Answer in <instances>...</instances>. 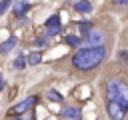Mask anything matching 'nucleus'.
<instances>
[{
	"instance_id": "1",
	"label": "nucleus",
	"mask_w": 128,
	"mask_h": 120,
	"mask_svg": "<svg viewBox=\"0 0 128 120\" xmlns=\"http://www.w3.org/2000/svg\"><path fill=\"white\" fill-rule=\"evenodd\" d=\"M106 112L112 120H124L128 112V84L122 80H108L104 86Z\"/></svg>"
},
{
	"instance_id": "2",
	"label": "nucleus",
	"mask_w": 128,
	"mask_h": 120,
	"mask_svg": "<svg viewBox=\"0 0 128 120\" xmlns=\"http://www.w3.org/2000/svg\"><path fill=\"white\" fill-rule=\"evenodd\" d=\"M106 56V48L102 44L96 46H88V48H80L74 56H72V66L78 70H92L96 68Z\"/></svg>"
},
{
	"instance_id": "3",
	"label": "nucleus",
	"mask_w": 128,
	"mask_h": 120,
	"mask_svg": "<svg viewBox=\"0 0 128 120\" xmlns=\"http://www.w3.org/2000/svg\"><path fill=\"white\" fill-rule=\"evenodd\" d=\"M46 38H50V36H58L60 34V30H62V26H60V16L58 14H52L48 20H46Z\"/></svg>"
},
{
	"instance_id": "4",
	"label": "nucleus",
	"mask_w": 128,
	"mask_h": 120,
	"mask_svg": "<svg viewBox=\"0 0 128 120\" xmlns=\"http://www.w3.org/2000/svg\"><path fill=\"white\" fill-rule=\"evenodd\" d=\"M36 100H38L36 96H28V98H24V100H22L20 104H16V106L12 108V114H16V116H20L22 112H26V110H30V108H32V106L36 104Z\"/></svg>"
},
{
	"instance_id": "5",
	"label": "nucleus",
	"mask_w": 128,
	"mask_h": 120,
	"mask_svg": "<svg viewBox=\"0 0 128 120\" xmlns=\"http://www.w3.org/2000/svg\"><path fill=\"white\" fill-rule=\"evenodd\" d=\"M82 40H84L86 44H90V46H96V44H102L104 34H102V32H88V34L82 36Z\"/></svg>"
},
{
	"instance_id": "6",
	"label": "nucleus",
	"mask_w": 128,
	"mask_h": 120,
	"mask_svg": "<svg viewBox=\"0 0 128 120\" xmlns=\"http://www.w3.org/2000/svg\"><path fill=\"white\" fill-rule=\"evenodd\" d=\"M28 10H30V2H26V0H20V2H16V4L12 6V12H14L16 18H22Z\"/></svg>"
},
{
	"instance_id": "7",
	"label": "nucleus",
	"mask_w": 128,
	"mask_h": 120,
	"mask_svg": "<svg viewBox=\"0 0 128 120\" xmlns=\"http://www.w3.org/2000/svg\"><path fill=\"white\" fill-rule=\"evenodd\" d=\"M62 118H68V120H80V110L76 106H64L62 112H60Z\"/></svg>"
},
{
	"instance_id": "8",
	"label": "nucleus",
	"mask_w": 128,
	"mask_h": 120,
	"mask_svg": "<svg viewBox=\"0 0 128 120\" xmlns=\"http://www.w3.org/2000/svg\"><path fill=\"white\" fill-rule=\"evenodd\" d=\"M74 10L80 14H88V12H92V4L88 0H78V2H74Z\"/></svg>"
},
{
	"instance_id": "9",
	"label": "nucleus",
	"mask_w": 128,
	"mask_h": 120,
	"mask_svg": "<svg viewBox=\"0 0 128 120\" xmlns=\"http://www.w3.org/2000/svg\"><path fill=\"white\" fill-rule=\"evenodd\" d=\"M62 40H64L66 46H72V48H74V46H80V42H82V38L76 36V34H64Z\"/></svg>"
},
{
	"instance_id": "10",
	"label": "nucleus",
	"mask_w": 128,
	"mask_h": 120,
	"mask_svg": "<svg viewBox=\"0 0 128 120\" xmlns=\"http://www.w3.org/2000/svg\"><path fill=\"white\" fill-rule=\"evenodd\" d=\"M16 42H18V38H16V36H10V38H8L6 42H2V44H0V52H2V54L10 52V50H12L14 46H16Z\"/></svg>"
},
{
	"instance_id": "11",
	"label": "nucleus",
	"mask_w": 128,
	"mask_h": 120,
	"mask_svg": "<svg viewBox=\"0 0 128 120\" xmlns=\"http://www.w3.org/2000/svg\"><path fill=\"white\" fill-rule=\"evenodd\" d=\"M78 28H80V34L84 36V34H88V32L94 28V24H92V22H88V20H84V22H78Z\"/></svg>"
},
{
	"instance_id": "12",
	"label": "nucleus",
	"mask_w": 128,
	"mask_h": 120,
	"mask_svg": "<svg viewBox=\"0 0 128 120\" xmlns=\"http://www.w3.org/2000/svg\"><path fill=\"white\" fill-rule=\"evenodd\" d=\"M24 64H26V62H24V58H22V56H16V60L12 62V68H14V70H22V68H24Z\"/></svg>"
},
{
	"instance_id": "13",
	"label": "nucleus",
	"mask_w": 128,
	"mask_h": 120,
	"mask_svg": "<svg viewBox=\"0 0 128 120\" xmlns=\"http://www.w3.org/2000/svg\"><path fill=\"white\" fill-rule=\"evenodd\" d=\"M48 98H50L52 102H62V96H60V92H56V90H48Z\"/></svg>"
},
{
	"instance_id": "14",
	"label": "nucleus",
	"mask_w": 128,
	"mask_h": 120,
	"mask_svg": "<svg viewBox=\"0 0 128 120\" xmlns=\"http://www.w3.org/2000/svg\"><path fill=\"white\" fill-rule=\"evenodd\" d=\"M40 60H42V56H40L38 52H32V54L28 56V62H30V64H38Z\"/></svg>"
},
{
	"instance_id": "15",
	"label": "nucleus",
	"mask_w": 128,
	"mask_h": 120,
	"mask_svg": "<svg viewBox=\"0 0 128 120\" xmlns=\"http://www.w3.org/2000/svg\"><path fill=\"white\" fill-rule=\"evenodd\" d=\"M10 4H12V0H2V2H0V16L8 10V6H10Z\"/></svg>"
},
{
	"instance_id": "16",
	"label": "nucleus",
	"mask_w": 128,
	"mask_h": 120,
	"mask_svg": "<svg viewBox=\"0 0 128 120\" xmlns=\"http://www.w3.org/2000/svg\"><path fill=\"white\" fill-rule=\"evenodd\" d=\"M46 42H48V38H46V36H42V38H36V40H34V46H44Z\"/></svg>"
},
{
	"instance_id": "17",
	"label": "nucleus",
	"mask_w": 128,
	"mask_h": 120,
	"mask_svg": "<svg viewBox=\"0 0 128 120\" xmlns=\"http://www.w3.org/2000/svg\"><path fill=\"white\" fill-rule=\"evenodd\" d=\"M120 60L128 62V52H126V50H122V52H120Z\"/></svg>"
},
{
	"instance_id": "18",
	"label": "nucleus",
	"mask_w": 128,
	"mask_h": 120,
	"mask_svg": "<svg viewBox=\"0 0 128 120\" xmlns=\"http://www.w3.org/2000/svg\"><path fill=\"white\" fill-rule=\"evenodd\" d=\"M114 4H118V6H128V0H112Z\"/></svg>"
},
{
	"instance_id": "19",
	"label": "nucleus",
	"mask_w": 128,
	"mask_h": 120,
	"mask_svg": "<svg viewBox=\"0 0 128 120\" xmlns=\"http://www.w3.org/2000/svg\"><path fill=\"white\" fill-rule=\"evenodd\" d=\"M2 88H4V76L0 74V90H2Z\"/></svg>"
},
{
	"instance_id": "20",
	"label": "nucleus",
	"mask_w": 128,
	"mask_h": 120,
	"mask_svg": "<svg viewBox=\"0 0 128 120\" xmlns=\"http://www.w3.org/2000/svg\"><path fill=\"white\" fill-rule=\"evenodd\" d=\"M10 120H20V116H14V118H10Z\"/></svg>"
},
{
	"instance_id": "21",
	"label": "nucleus",
	"mask_w": 128,
	"mask_h": 120,
	"mask_svg": "<svg viewBox=\"0 0 128 120\" xmlns=\"http://www.w3.org/2000/svg\"><path fill=\"white\" fill-rule=\"evenodd\" d=\"M28 120H36V118H34V116H30V118H28Z\"/></svg>"
}]
</instances>
